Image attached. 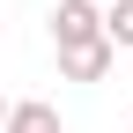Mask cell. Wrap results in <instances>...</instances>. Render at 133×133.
I'll list each match as a JSON object with an SVG mask.
<instances>
[{
	"label": "cell",
	"mask_w": 133,
	"mask_h": 133,
	"mask_svg": "<svg viewBox=\"0 0 133 133\" xmlns=\"http://www.w3.org/2000/svg\"><path fill=\"white\" fill-rule=\"evenodd\" d=\"M126 81H133V59H126Z\"/></svg>",
	"instance_id": "6"
},
{
	"label": "cell",
	"mask_w": 133,
	"mask_h": 133,
	"mask_svg": "<svg viewBox=\"0 0 133 133\" xmlns=\"http://www.w3.org/2000/svg\"><path fill=\"white\" fill-rule=\"evenodd\" d=\"M104 8H111V0H104Z\"/></svg>",
	"instance_id": "7"
},
{
	"label": "cell",
	"mask_w": 133,
	"mask_h": 133,
	"mask_svg": "<svg viewBox=\"0 0 133 133\" xmlns=\"http://www.w3.org/2000/svg\"><path fill=\"white\" fill-rule=\"evenodd\" d=\"M8 133H66L52 104H8Z\"/></svg>",
	"instance_id": "3"
},
{
	"label": "cell",
	"mask_w": 133,
	"mask_h": 133,
	"mask_svg": "<svg viewBox=\"0 0 133 133\" xmlns=\"http://www.w3.org/2000/svg\"><path fill=\"white\" fill-rule=\"evenodd\" d=\"M111 66H118V52H111L104 37H96V44H74V52H59V74H66V81H104Z\"/></svg>",
	"instance_id": "2"
},
{
	"label": "cell",
	"mask_w": 133,
	"mask_h": 133,
	"mask_svg": "<svg viewBox=\"0 0 133 133\" xmlns=\"http://www.w3.org/2000/svg\"><path fill=\"white\" fill-rule=\"evenodd\" d=\"M0 133H8V96H0Z\"/></svg>",
	"instance_id": "5"
},
{
	"label": "cell",
	"mask_w": 133,
	"mask_h": 133,
	"mask_svg": "<svg viewBox=\"0 0 133 133\" xmlns=\"http://www.w3.org/2000/svg\"><path fill=\"white\" fill-rule=\"evenodd\" d=\"M96 37H104V8H96V0H59V8H52V44H59V52L96 44Z\"/></svg>",
	"instance_id": "1"
},
{
	"label": "cell",
	"mask_w": 133,
	"mask_h": 133,
	"mask_svg": "<svg viewBox=\"0 0 133 133\" xmlns=\"http://www.w3.org/2000/svg\"><path fill=\"white\" fill-rule=\"evenodd\" d=\"M104 44L133 59V0H111V8H104Z\"/></svg>",
	"instance_id": "4"
}]
</instances>
